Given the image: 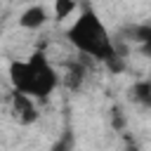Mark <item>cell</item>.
<instances>
[{
	"mask_svg": "<svg viewBox=\"0 0 151 151\" xmlns=\"http://www.w3.org/2000/svg\"><path fill=\"white\" fill-rule=\"evenodd\" d=\"M71 12H76V0H57L54 2V17L66 19Z\"/></svg>",
	"mask_w": 151,
	"mask_h": 151,
	"instance_id": "obj_6",
	"label": "cell"
},
{
	"mask_svg": "<svg viewBox=\"0 0 151 151\" xmlns=\"http://www.w3.org/2000/svg\"><path fill=\"white\" fill-rule=\"evenodd\" d=\"M68 40L83 54H87L92 59H99V61H106L109 57L116 54V47L109 38V31L104 28L101 19L92 9H85L80 14V19L68 28Z\"/></svg>",
	"mask_w": 151,
	"mask_h": 151,
	"instance_id": "obj_2",
	"label": "cell"
},
{
	"mask_svg": "<svg viewBox=\"0 0 151 151\" xmlns=\"http://www.w3.org/2000/svg\"><path fill=\"white\" fill-rule=\"evenodd\" d=\"M127 151H139V149H137V144L132 142V144H127Z\"/></svg>",
	"mask_w": 151,
	"mask_h": 151,
	"instance_id": "obj_9",
	"label": "cell"
},
{
	"mask_svg": "<svg viewBox=\"0 0 151 151\" xmlns=\"http://www.w3.org/2000/svg\"><path fill=\"white\" fill-rule=\"evenodd\" d=\"M45 21H47V12H45V7H40V5L28 7V9L19 17V26H24V28H40Z\"/></svg>",
	"mask_w": 151,
	"mask_h": 151,
	"instance_id": "obj_4",
	"label": "cell"
},
{
	"mask_svg": "<svg viewBox=\"0 0 151 151\" xmlns=\"http://www.w3.org/2000/svg\"><path fill=\"white\" fill-rule=\"evenodd\" d=\"M12 106H14V113H17L19 123H24V125H28V123H33L38 118V111L33 106V99L26 97V94H21V92H14L12 94Z\"/></svg>",
	"mask_w": 151,
	"mask_h": 151,
	"instance_id": "obj_3",
	"label": "cell"
},
{
	"mask_svg": "<svg viewBox=\"0 0 151 151\" xmlns=\"http://www.w3.org/2000/svg\"><path fill=\"white\" fill-rule=\"evenodd\" d=\"M83 73H85V71H83L80 64H78V66H71V71H68V87H71V90H76V87L83 83Z\"/></svg>",
	"mask_w": 151,
	"mask_h": 151,
	"instance_id": "obj_7",
	"label": "cell"
},
{
	"mask_svg": "<svg viewBox=\"0 0 151 151\" xmlns=\"http://www.w3.org/2000/svg\"><path fill=\"white\" fill-rule=\"evenodd\" d=\"M71 146H73V137L71 134H64L59 142H54L52 151H71Z\"/></svg>",
	"mask_w": 151,
	"mask_h": 151,
	"instance_id": "obj_8",
	"label": "cell"
},
{
	"mask_svg": "<svg viewBox=\"0 0 151 151\" xmlns=\"http://www.w3.org/2000/svg\"><path fill=\"white\" fill-rule=\"evenodd\" d=\"M9 80L17 92L26 97H40L45 99L57 87V73L50 66L47 57L42 52H33L28 61H12L9 64Z\"/></svg>",
	"mask_w": 151,
	"mask_h": 151,
	"instance_id": "obj_1",
	"label": "cell"
},
{
	"mask_svg": "<svg viewBox=\"0 0 151 151\" xmlns=\"http://www.w3.org/2000/svg\"><path fill=\"white\" fill-rule=\"evenodd\" d=\"M134 99L142 101L144 106L151 104V83H149V80H139V83L134 85Z\"/></svg>",
	"mask_w": 151,
	"mask_h": 151,
	"instance_id": "obj_5",
	"label": "cell"
}]
</instances>
